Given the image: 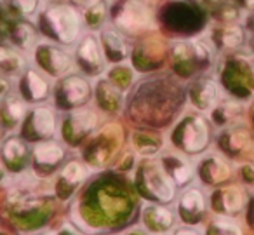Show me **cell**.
<instances>
[{
  "label": "cell",
  "instance_id": "7a4b0ae2",
  "mask_svg": "<svg viewBox=\"0 0 254 235\" xmlns=\"http://www.w3.org/2000/svg\"><path fill=\"white\" fill-rule=\"evenodd\" d=\"M115 23L119 28L126 30V32H139L152 25V16L141 4L134 0H126L117 9Z\"/></svg>",
  "mask_w": 254,
  "mask_h": 235
},
{
  "label": "cell",
  "instance_id": "ba28073f",
  "mask_svg": "<svg viewBox=\"0 0 254 235\" xmlns=\"http://www.w3.org/2000/svg\"><path fill=\"white\" fill-rule=\"evenodd\" d=\"M218 99V89L211 80L204 78L198 80L197 84L191 87V101L197 108L200 110H209Z\"/></svg>",
  "mask_w": 254,
  "mask_h": 235
},
{
  "label": "cell",
  "instance_id": "2e32d148",
  "mask_svg": "<svg viewBox=\"0 0 254 235\" xmlns=\"http://www.w3.org/2000/svg\"><path fill=\"white\" fill-rule=\"evenodd\" d=\"M23 68V58L9 47H0V70L5 74H18Z\"/></svg>",
  "mask_w": 254,
  "mask_h": 235
},
{
  "label": "cell",
  "instance_id": "8992f818",
  "mask_svg": "<svg viewBox=\"0 0 254 235\" xmlns=\"http://www.w3.org/2000/svg\"><path fill=\"white\" fill-rule=\"evenodd\" d=\"M37 60L42 65V68H46L53 75L64 74L71 65L70 56L54 46H40L39 53H37Z\"/></svg>",
  "mask_w": 254,
  "mask_h": 235
},
{
  "label": "cell",
  "instance_id": "1f68e13d",
  "mask_svg": "<svg viewBox=\"0 0 254 235\" xmlns=\"http://www.w3.org/2000/svg\"><path fill=\"white\" fill-rule=\"evenodd\" d=\"M253 49H254V40H253Z\"/></svg>",
  "mask_w": 254,
  "mask_h": 235
},
{
  "label": "cell",
  "instance_id": "7c38bea8",
  "mask_svg": "<svg viewBox=\"0 0 254 235\" xmlns=\"http://www.w3.org/2000/svg\"><path fill=\"white\" fill-rule=\"evenodd\" d=\"M25 92L30 99L40 101V99H46L49 94V85L44 80L42 75H39L35 70H30L25 75Z\"/></svg>",
  "mask_w": 254,
  "mask_h": 235
},
{
  "label": "cell",
  "instance_id": "4316f807",
  "mask_svg": "<svg viewBox=\"0 0 254 235\" xmlns=\"http://www.w3.org/2000/svg\"><path fill=\"white\" fill-rule=\"evenodd\" d=\"M244 4L249 5V7H254V0H244Z\"/></svg>",
  "mask_w": 254,
  "mask_h": 235
},
{
  "label": "cell",
  "instance_id": "7402d4cb",
  "mask_svg": "<svg viewBox=\"0 0 254 235\" xmlns=\"http://www.w3.org/2000/svg\"><path fill=\"white\" fill-rule=\"evenodd\" d=\"M176 164L178 165H174V160L171 158V160H169V167H167V174L171 172V176H173L174 181H176V183H187V181H190V178H191V169L188 167L187 162L178 160V158H176Z\"/></svg>",
  "mask_w": 254,
  "mask_h": 235
},
{
  "label": "cell",
  "instance_id": "603a6c76",
  "mask_svg": "<svg viewBox=\"0 0 254 235\" xmlns=\"http://www.w3.org/2000/svg\"><path fill=\"white\" fill-rule=\"evenodd\" d=\"M5 4L19 14H32L37 7V0H5Z\"/></svg>",
  "mask_w": 254,
  "mask_h": 235
},
{
  "label": "cell",
  "instance_id": "d4e9b609",
  "mask_svg": "<svg viewBox=\"0 0 254 235\" xmlns=\"http://www.w3.org/2000/svg\"><path fill=\"white\" fill-rule=\"evenodd\" d=\"M176 235H197V234H195L193 230H188V228H181V230L178 232Z\"/></svg>",
  "mask_w": 254,
  "mask_h": 235
},
{
  "label": "cell",
  "instance_id": "44dd1931",
  "mask_svg": "<svg viewBox=\"0 0 254 235\" xmlns=\"http://www.w3.org/2000/svg\"><path fill=\"white\" fill-rule=\"evenodd\" d=\"M70 122H71V129H73L75 134H82V133H87L92 126H94V115L91 112H77L70 117Z\"/></svg>",
  "mask_w": 254,
  "mask_h": 235
},
{
  "label": "cell",
  "instance_id": "5b68a950",
  "mask_svg": "<svg viewBox=\"0 0 254 235\" xmlns=\"http://www.w3.org/2000/svg\"><path fill=\"white\" fill-rule=\"evenodd\" d=\"M77 60L80 63V67L89 74H96L103 68V54L99 42L96 40V37L87 35L80 42L77 51Z\"/></svg>",
  "mask_w": 254,
  "mask_h": 235
},
{
  "label": "cell",
  "instance_id": "52a82bcc",
  "mask_svg": "<svg viewBox=\"0 0 254 235\" xmlns=\"http://www.w3.org/2000/svg\"><path fill=\"white\" fill-rule=\"evenodd\" d=\"M60 91H61V98H63L66 106H78L87 101L89 98V84L80 77L64 78Z\"/></svg>",
  "mask_w": 254,
  "mask_h": 235
},
{
  "label": "cell",
  "instance_id": "3957f363",
  "mask_svg": "<svg viewBox=\"0 0 254 235\" xmlns=\"http://www.w3.org/2000/svg\"><path fill=\"white\" fill-rule=\"evenodd\" d=\"M207 126L202 119H190L181 126V136L178 140L181 148L187 152H200L207 145Z\"/></svg>",
  "mask_w": 254,
  "mask_h": 235
},
{
  "label": "cell",
  "instance_id": "f546056e",
  "mask_svg": "<svg viewBox=\"0 0 254 235\" xmlns=\"http://www.w3.org/2000/svg\"><path fill=\"white\" fill-rule=\"evenodd\" d=\"M0 141H2V129H0Z\"/></svg>",
  "mask_w": 254,
  "mask_h": 235
},
{
  "label": "cell",
  "instance_id": "83f0119b",
  "mask_svg": "<svg viewBox=\"0 0 254 235\" xmlns=\"http://www.w3.org/2000/svg\"><path fill=\"white\" fill-rule=\"evenodd\" d=\"M249 28H253V30H254V14L249 18Z\"/></svg>",
  "mask_w": 254,
  "mask_h": 235
},
{
  "label": "cell",
  "instance_id": "8fae6325",
  "mask_svg": "<svg viewBox=\"0 0 254 235\" xmlns=\"http://www.w3.org/2000/svg\"><path fill=\"white\" fill-rule=\"evenodd\" d=\"M63 155H64L63 148L58 143H51V141L37 145L35 150H33V158H35V162L39 165H46V167H53L58 162H61Z\"/></svg>",
  "mask_w": 254,
  "mask_h": 235
},
{
  "label": "cell",
  "instance_id": "277c9868",
  "mask_svg": "<svg viewBox=\"0 0 254 235\" xmlns=\"http://www.w3.org/2000/svg\"><path fill=\"white\" fill-rule=\"evenodd\" d=\"M143 176H145L146 186L157 199L171 200L174 197V183L160 165H146Z\"/></svg>",
  "mask_w": 254,
  "mask_h": 235
},
{
  "label": "cell",
  "instance_id": "4dcf8cb0",
  "mask_svg": "<svg viewBox=\"0 0 254 235\" xmlns=\"http://www.w3.org/2000/svg\"><path fill=\"white\" fill-rule=\"evenodd\" d=\"M207 2H218V0H207Z\"/></svg>",
  "mask_w": 254,
  "mask_h": 235
},
{
  "label": "cell",
  "instance_id": "cb8c5ba5",
  "mask_svg": "<svg viewBox=\"0 0 254 235\" xmlns=\"http://www.w3.org/2000/svg\"><path fill=\"white\" fill-rule=\"evenodd\" d=\"M85 176V169L82 167L80 164H77V162H73V164H68L66 169L63 171V178L66 179V181L70 183H78L82 178Z\"/></svg>",
  "mask_w": 254,
  "mask_h": 235
},
{
  "label": "cell",
  "instance_id": "5bb4252c",
  "mask_svg": "<svg viewBox=\"0 0 254 235\" xmlns=\"http://www.w3.org/2000/svg\"><path fill=\"white\" fill-rule=\"evenodd\" d=\"M0 117L5 124H18L25 117V105L18 98H5L2 101Z\"/></svg>",
  "mask_w": 254,
  "mask_h": 235
},
{
  "label": "cell",
  "instance_id": "9a60e30c",
  "mask_svg": "<svg viewBox=\"0 0 254 235\" xmlns=\"http://www.w3.org/2000/svg\"><path fill=\"white\" fill-rule=\"evenodd\" d=\"M103 44H105L106 51H108V54L113 60H122V58H126V53H127L126 42H124V39L117 32H113V30L103 32Z\"/></svg>",
  "mask_w": 254,
  "mask_h": 235
},
{
  "label": "cell",
  "instance_id": "484cf974",
  "mask_svg": "<svg viewBox=\"0 0 254 235\" xmlns=\"http://www.w3.org/2000/svg\"><path fill=\"white\" fill-rule=\"evenodd\" d=\"M73 2H77V4H80V5H87L91 0H73Z\"/></svg>",
  "mask_w": 254,
  "mask_h": 235
},
{
  "label": "cell",
  "instance_id": "6da1fadb",
  "mask_svg": "<svg viewBox=\"0 0 254 235\" xmlns=\"http://www.w3.org/2000/svg\"><path fill=\"white\" fill-rule=\"evenodd\" d=\"M42 28H46L60 42L71 44L80 32V19L70 5L58 4L49 7L42 16Z\"/></svg>",
  "mask_w": 254,
  "mask_h": 235
},
{
  "label": "cell",
  "instance_id": "ffe728a7",
  "mask_svg": "<svg viewBox=\"0 0 254 235\" xmlns=\"http://www.w3.org/2000/svg\"><path fill=\"white\" fill-rule=\"evenodd\" d=\"M106 18V2L105 0H96L94 4L85 11V19H87L91 28H98Z\"/></svg>",
  "mask_w": 254,
  "mask_h": 235
},
{
  "label": "cell",
  "instance_id": "9c48e42d",
  "mask_svg": "<svg viewBox=\"0 0 254 235\" xmlns=\"http://www.w3.org/2000/svg\"><path fill=\"white\" fill-rule=\"evenodd\" d=\"M30 127L35 131L37 138H46L51 136L56 129V120H54V113L49 108H35L32 112V119H30Z\"/></svg>",
  "mask_w": 254,
  "mask_h": 235
},
{
  "label": "cell",
  "instance_id": "4fadbf2b",
  "mask_svg": "<svg viewBox=\"0 0 254 235\" xmlns=\"http://www.w3.org/2000/svg\"><path fill=\"white\" fill-rule=\"evenodd\" d=\"M145 221L152 230L166 232L173 225V214L164 207L152 206L145 211Z\"/></svg>",
  "mask_w": 254,
  "mask_h": 235
},
{
  "label": "cell",
  "instance_id": "f1b7e54d",
  "mask_svg": "<svg viewBox=\"0 0 254 235\" xmlns=\"http://www.w3.org/2000/svg\"><path fill=\"white\" fill-rule=\"evenodd\" d=\"M4 176V169H2V164H0V178Z\"/></svg>",
  "mask_w": 254,
  "mask_h": 235
},
{
  "label": "cell",
  "instance_id": "e0dca14e",
  "mask_svg": "<svg viewBox=\"0 0 254 235\" xmlns=\"http://www.w3.org/2000/svg\"><path fill=\"white\" fill-rule=\"evenodd\" d=\"M12 42L19 47V49H30L35 42V32L30 25L26 23H18L12 30Z\"/></svg>",
  "mask_w": 254,
  "mask_h": 235
},
{
  "label": "cell",
  "instance_id": "30bf717a",
  "mask_svg": "<svg viewBox=\"0 0 254 235\" xmlns=\"http://www.w3.org/2000/svg\"><path fill=\"white\" fill-rule=\"evenodd\" d=\"M204 211V197L198 190H188L180 202V213L187 221H195Z\"/></svg>",
  "mask_w": 254,
  "mask_h": 235
},
{
  "label": "cell",
  "instance_id": "ac0fdd59",
  "mask_svg": "<svg viewBox=\"0 0 254 235\" xmlns=\"http://www.w3.org/2000/svg\"><path fill=\"white\" fill-rule=\"evenodd\" d=\"M216 37H218L221 47H237L242 44L244 33L237 25H225V28L219 30Z\"/></svg>",
  "mask_w": 254,
  "mask_h": 235
},
{
  "label": "cell",
  "instance_id": "d6986e66",
  "mask_svg": "<svg viewBox=\"0 0 254 235\" xmlns=\"http://www.w3.org/2000/svg\"><path fill=\"white\" fill-rule=\"evenodd\" d=\"M2 154H4V158L9 162V164L16 165L26 158V148H25V145H23V141L12 138V140H9L7 143L4 145Z\"/></svg>",
  "mask_w": 254,
  "mask_h": 235
}]
</instances>
